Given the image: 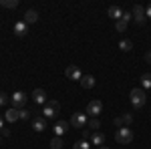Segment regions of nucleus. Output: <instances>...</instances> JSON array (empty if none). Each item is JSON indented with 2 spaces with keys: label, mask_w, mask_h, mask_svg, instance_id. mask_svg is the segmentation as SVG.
Segmentation results:
<instances>
[{
  "label": "nucleus",
  "mask_w": 151,
  "mask_h": 149,
  "mask_svg": "<svg viewBox=\"0 0 151 149\" xmlns=\"http://www.w3.org/2000/svg\"><path fill=\"white\" fill-rule=\"evenodd\" d=\"M129 101H131V105L135 109H141L143 105L147 103V95H145V91L141 87H137V89H133V91L129 93Z\"/></svg>",
  "instance_id": "nucleus-1"
},
{
  "label": "nucleus",
  "mask_w": 151,
  "mask_h": 149,
  "mask_svg": "<svg viewBox=\"0 0 151 149\" xmlns=\"http://www.w3.org/2000/svg\"><path fill=\"white\" fill-rule=\"evenodd\" d=\"M115 141L119 145H127L133 141V131H131V127H119L115 131Z\"/></svg>",
  "instance_id": "nucleus-2"
},
{
  "label": "nucleus",
  "mask_w": 151,
  "mask_h": 149,
  "mask_svg": "<svg viewBox=\"0 0 151 149\" xmlns=\"http://www.w3.org/2000/svg\"><path fill=\"white\" fill-rule=\"evenodd\" d=\"M58 111H60L58 101H48V103L42 107V117H45V119H55L58 115Z\"/></svg>",
  "instance_id": "nucleus-3"
},
{
  "label": "nucleus",
  "mask_w": 151,
  "mask_h": 149,
  "mask_svg": "<svg viewBox=\"0 0 151 149\" xmlns=\"http://www.w3.org/2000/svg\"><path fill=\"white\" fill-rule=\"evenodd\" d=\"M87 123H89V121H87V113L77 111V113L70 117V127H75V129H81L83 131V129L87 127Z\"/></svg>",
  "instance_id": "nucleus-4"
},
{
  "label": "nucleus",
  "mask_w": 151,
  "mask_h": 149,
  "mask_svg": "<svg viewBox=\"0 0 151 149\" xmlns=\"http://www.w3.org/2000/svg\"><path fill=\"white\" fill-rule=\"evenodd\" d=\"M101 113H103V103H101L99 99L89 101V105H87V115H91V117H99Z\"/></svg>",
  "instance_id": "nucleus-5"
},
{
  "label": "nucleus",
  "mask_w": 151,
  "mask_h": 149,
  "mask_svg": "<svg viewBox=\"0 0 151 149\" xmlns=\"http://www.w3.org/2000/svg\"><path fill=\"white\" fill-rule=\"evenodd\" d=\"M10 101H12V105H14V109H22L24 105H26V101H28V95L22 93V91H16L10 97Z\"/></svg>",
  "instance_id": "nucleus-6"
},
{
  "label": "nucleus",
  "mask_w": 151,
  "mask_h": 149,
  "mask_svg": "<svg viewBox=\"0 0 151 149\" xmlns=\"http://www.w3.org/2000/svg\"><path fill=\"white\" fill-rule=\"evenodd\" d=\"M65 75H67V79H70V81H79V83H81V79H83V73H81V69H79V67H75V65L67 67Z\"/></svg>",
  "instance_id": "nucleus-7"
},
{
  "label": "nucleus",
  "mask_w": 151,
  "mask_h": 149,
  "mask_svg": "<svg viewBox=\"0 0 151 149\" xmlns=\"http://www.w3.org/2000/svg\"><path fill=\"white\" fill-rule=\"evenodd\" d=\"M113 123H115L117 129H119V127H129L131 123H133V115H131V113H123V115H119Z\"/></svg>",
  "instance_id": "nucleus-8"
},
{
  "label": "nucleus",
  "mask_w": 151,
  "mask_h": 149,
  "mask_svg": "<svg viewBox=\"0 0 151 149\" xmlns=\"http://www.w3.org/2000/svg\"><path fill=\"white\" fill-rule=\"evenodd\" d=\"M131 14H133V20H135L137 24H143L145 20H147V16H145V8L139 6V4H135V8H133Z\"/></svg>",
  "instance_id": "nucleus-9"
},
{
  "label": "nucleus",
  "mask_w": 151,
  "mask_h": 149,
  "mask_svg": "<svg viewBox=\"0 0 151 149\" xmlns=\"http://www.w3.org/2000/svg\"><path fill=\"white\" fill-rule=\"evenodd\" d=\"M69 129H70V123H69V121H57V123H55V127H52V131H55V135H57V137H63Z\"/></svg>",
  "instance_id": "nucleus-10"
},
{
  "label": "nucleus",
  "mask_w": 151,
  "mask_h": 149,
  "mask_svg": "<svg viewBox=\"0 0 151 149\" xmlns=\"http://www.w3.org/2000/svg\"><path fill=\"white\" fill-rule=\"evenodd\" d=\"M30 97H32V101H35L36 105H47V103H48V99H47V93L42 91V89H35Z\"/></svg>",
  "instance_id": "nucleus-11"
},
{
  "label": "nucleus",
  "mask_w": 151,
  "mask_h": 149,
  "mask_svg": "<svg viewBox=\"0 0 151 149\" xmlns=\"http://www.w3.org/2000/svg\"><path fill=\"white\" fill-rule=\"evenodd\" d=\"M32 129H35L36 133H42V131L47 129V119H45L42 115H40V117H38V115L32 117Z\"/></svg>",
  "instance_id": "nucleus-12"
},
{
  "label": "nucleus",
  "mask_w": 151,
  "mask_h": 149,
  "mask_svg": "<svg viewBox=\"0 0 151 149\" xmlns=\"http://www.w3.org/2000/svg\"><path fill=\"white\" fill-rule=\"evenodd\" d=\"M14 35H16V36L28 35V24L24 22V20H18V22L14 24Z\"/></svg>",
  "instance_id": "nucleus-13"
},
{
  "label": "nucleus",
  "mask_w": 151,
  "mask_h": 149,
  "mask_svg": "<svg viewBox=\"0 0 151 149\" xmlns=\"http://www.w3.org/2000/svg\"><path fill=\"white\" fill-rule=\"evenodd\" d=\"M22 20H24L26 24L36 22V20H38V12L32 10V8H30V10H26V12H24V16H22Z\"/></svg>",
  "instance_id": "nucleus-14"
},
{
  "label": "nucleus",
  "mask_w": 151,
  "mask_h": 149,
  "mask_svg": "<svg viewBox=\"0 0 151 149\" xmlns=\"http://www.w3.org/2000/svg\"><path fill=\"white\" fill-rule=\"evenodd\" d=\"M18 119H20V111H18V109H14V107H12V109H6V121H8V123H14V121H18Z\"/></svg>",
  "instance_id": "nucleus-15"
},
{
  "label": "nucleus",
  "mask_w": 151,
  "mask_h": 149,
  "mask_svg": "<svg viewBox=\"0 0 151 149\" xmlns=\"http://www.w3.org/2000/svg\"><path fill=\"white\" fill-rule=\"evenodd\" d=\"M81 87H83V89H93V87H95V77H93V75H83Z\"/></svg>",
  "instance_id": "nucleus-16"
},
{
  "label": "nucleus",
  "mask_w": 151,
  "mask_h": 149,
  "mask_svg": "<svg viewBox=\"0 0 151 149\" xmlns=\"http://www.w3.org/2000/svg\"><path fill=\"white\" fill-rule=\"evenodd\" d=\"M91 143H93V145H97V147L105 145V135L101 133V131H95L93 135H91Z\"/></svg>",
  "instance_id": "nucleus-17"
},
{
  "label": "nucleus",
  "mask_w": 151,
  "mask_h": 149,
  "mask_svg": "<svg viewBox=\"0 0 151 149\" xmlns=\"http://www.w3.org/2000/svg\"><path fill=\"white\" fill-rule=\"evenodd\" d=\"M123 8H119V6H111V8H109V16H111V18H115V22L117 20H121V16H123Z\"/></svg>",
  "instance_id": "nucleus-18"
},
{
  "label": "nucleus",
  "mask_w": 151,
  "mask_h": 149,
  "mask_svg": "<svg viewBox=\"0 0 151 149\" xmlns=\"http://www.w3.org/2000/svg\"><path fill=\"white\" fill-rule=\"evenodd\" d=\"M139 83H141V89H143V91H145V89H151V73H145V75H141Z\"/></svg>",
  "instance_id": "nucleus-19"
},
{
  "label": "nucleus",
  "mask_w": 151,
  "mask_h": 149,
  "mask_svg": "<svg viewBox=\"0 0 151 149\" xmlns=\"http://www.w3.org/2000/svg\"><path fill=\"white\" fill-rule=\"evenodd\" d=\"M87 129H89V131H99V129H101V123H99V119H97V117H93V119H89V123H87Z\"/></svg>",
  "instance_id": "nucleus-20"
},
{
  "label": "nucleus",
  "mask_w": 151,
  "mask_h": 149,
  "mask_svg": "<svg viewBox=\"0 0 151 149\" xmlns=\"http://www.w3.org/2000/svg\"><path fill=\"white\" fill-rule=\"evenodd\" d=\"M119 48H121L123 53H129V50L133 48V40H129V38H123V40L119 42Z\"/></svg>",
  "instance_id": "nucleus-21"
},
{
  "label": "nucleus",
  "mask_w": 151,
  "mask_h": 149,
  "mask_svg": "<svg viewBox=\"0 0 151 149\" xmlns=\"http://www.w3.org/2000/svg\"><path fill=\"white\" fill-rule=\"evenodd\" d=\"M73 149H91V141H87V139H81V141H77Z\"/></svg>",
  "instance_id": "nucleus-22"
},
{
  "label": "nucleus",
  "mask_w": 151,
  "mask_h": 149,
  "mask_svg": "<svg viewBox=\"0 0 151 149\" xmlns=\"http://www.w3.org/2000/svg\"><path fill=\"white\" fill-rule=\"evenodd\" d=\"M50 149H63V137H55L50 139Z\"/></svg>",
  "instance_id": "nucleus-23"
},
{
  "label": "nucleus",
  "mask_w": 151,
  "mask_h": 149,
  "mask_svg": "<svg viewBox=\"0 0 151 149\" xmlns=\"http://www.w3.org/2000/svg\"><path fill=\"white\" fill-rule=\"evenodd\" d=\"M0 6L2 8H16L18 6V0H0Z\"/></svg>",
  "instance_id": "nucleus-24"
},
{
  "label": "nucleus",
  "mask_w": 151,
  "mask_h": 149,
  "mask_svg": "<svg viewBox=\"0 0 151 149\" xmlns=\"http://www.w3.org/2000/svg\"><path fill=\"white\" fill-rule=\"evenodd\" d=\"M115 30L117 32H125V30H127V22H125V20H117L115 22Z\"/></svg>",
  "instance_id": "nucleus-25"
},
{
  "label": "nucleus",
  "mask_w": 151,
  "mask_h": 149,
  "mask_svg": "<svg viewBox=\"0 0 151 149\" xmlns=\"http://www.w3.org/2000/svg\"><path fill=\"white\" fill-rule=\"evenodd\" d=\"M18 111H20V119H32V113H30V111H28V109H18Z\"/></svg>",
  "instance_id": "nucleus-26"
},
{
  "label": "nucleus",
  "mask_w": 151,
  "mask_h": 149,
  "mask_svg": "<svg viewBox=\"0 0 151 149\" xmlns=\"http://www.w3.org/2000/svg\"><path fill=\"white\" fill-rule=\"evenodd\" d=\"M8 99H10V97H8V95H6V93H2V91H0V107H4V105H6V101H8Z\"/></svg>",
  "instance_id": "nucleus-27"
},
{
  "label": "nucleus",
  "mask_w": 151,
  "mask_h": 149,
  "mask_svg": "<svg viewBox=\"0 0 151 149\" xmlns=\"http://www.w3.org/2000/svg\"><path fill=\"white\" fill-rule=\"evenodd\" d=\"M121 20H125L129 24V20H133V14L131 12H123V16H121Z\"/></svg>",
  "instance_id": "nucleus-28"
},
{
  "label": "nucleus",
  "mask_w": 151,
  "mask_h": 149,
  "mask_svg": "<svg viewBox=\"0 0 151 149\" xmlns=\"http://www.w3.org/2000/svg\"><path fill=\"white\" fill-rule=\"evenodd\" d=\"M91 135H93V131H89V129H83V137L87 139V141H89V137H91Z\"/></svg>",
  "instance_id": "nucleus-29"
},
{
  "label": "nucleus",
  "mask_w": 151,
  "mask_h": 149,
  "mask_svg": "<svg viewBox=\"0 0 151 149\" xmlns=\"http://www.w3.org/2000/svg\"><path fill=\"white\" fill-rule=\"evenodd\" d=\"M0 135H2V137H8V135H10V131H8V129H6V127H4V129H2V131H0Z\"/></svg>",
  "instance_id": "nucleus-30"
},
{
  "label": "nucleus",
  "mask_w": 151,
  "mask_h": 149,
  "mask_svg": "<svg viewBox=\"0 0 151 149\" xmlns=\"http://www.w3.org/2000/svg\"><path fill=\"white\" fill-rule=\"evenodd\" d=\"M145 16H147V18H151V4L145 8Z\"/></svg>",
  "instance_id": "nucleus-31"
},
{
  "label": "nucleus",
  "mask_w": 151,
  "mask_h": 149,
  "mask_svg": "<svg viewBox=\"0 0 151 149\" xmlns=\"http://www.w3.org/2000/svg\"><path fill=\"white\" fill-rule=\"evenodd\" d=\"M145 60H147V63H151V50H147V53H145Z\"/></svg>",
  "instance_id": "nucleus-32"
},
{
  "label": "nucleus",
  "mask_w": 151,
  "mask_h": 149,
  "mask_svg": "<svg viewBox=\"0 0 151 149\" xmlns=\"http://www.w3.org/2000/svg\"><path fill=\"white\" fill-rule=\"evenodd\" d=\"M4 129V117H0V131Z\"/></svg>",
  "instance_id": "nucleus-33"
},
{
  "label": "nucleus",
  "mask_w": 151,
  "mask_h": 149,
  "mask_svg": "<svg viewBox=\"0 0 151 149\" xmlns=\"http://www.w3.org/2000/svg\"><path fill=\"white\" fill-rule=\"evenodd\" d=\"M97 149H109V147H107V145H101V147H97Z\"/></svg>",
  "instance_id": "nucleus-34"
},
{
  "label": "nucleus",
  "mask_w": 151,
  "mask_h": 149,
  "mask_svg": "<svg viewBox=\"0 0 151 149\" xmlns=\"http://www.w3.org/2000/svg\"><path fill=\"white\" fill-rule=\"evenodd\" d=\"M0 141H2V135H0Z\"/></svg>",
  "instance_id": "nucleus-35"
}]
</instances>
